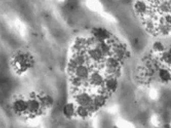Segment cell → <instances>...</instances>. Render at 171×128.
Returning a JSON list of instances; mask_svg holds the SVG:
<instances>
[{"mask_svg": "<svg viewBox=\"0 0 171 128\" xmlns=\"http://www.w3.org/2000/svg\"><path fill=\"white\" fill-rule=\"evenodd\" d=\"M27 102V112L29 114L35 115L40 112V103L37 98H29Z\"/></svg>", "mask_w": 171, "mask_h": 128, "instance_id": "1", "label": "cell"}, {"mask_svg": "<svg viewBox=\"0 0 171 128\" xmlns=\"http://www.w3.org/2000/svg\"><path fill=\"white\" fill-rule=\"evenodd\" d=\"M12 108L14 112L19 114H23L27 112V102L26 100L18 98L15 100L12 103Z\"/></svg>", "mask_w": 171, "mask_h": 128, "instance_id": "2", "label": "cell"}, {"mask_svg": "<svg viewBox=\"0 0 171 128\" xmlns=\"http://www.w3.org/2000/svg\"><path fill=\"white\" fill-rule=\"evenodd\" d=\"M38 100L40 103L41 107L44 109L52 107L54 103V100L52 97L46 94L40 96Z\"/></svg>", "mask_w": 171, "mask_h": 128, "instance_id": "3", "label": "cell"}, {"mask_svg": "<svg viewBox=\"0 0 171 128\" xmlns=\"http://www.w3.org/2000/svg\"><path fill=\"white\" fill-rule=\"evenodd\" d=\"M93 33L94 37L99 41L106 40L111 36L107 30L102 28L94 29Z\"/></svg>", "mask_w": 171, "mask_h": 128, "instance_id": "4", "label": "cell"}, {"mask_svg": "<svg viewBox=\"0 0 171 128\" xmlns=\"http://www.w3.org/2000/svg\"><path fill=\"white\" fill-rule=\"evenodd\" d=\"M77 101L79 104H81V106L86 107L90 104L92 100L88 95L86 94H82L78 96Z\"/></svg>", "mask_w": 171, "mask_h": 128, "instance_id": "5", "label": "cell"}, {"mask_svg": "<svg viewBox=\"0 0 171 128\" xmlns=\"http://www.w3.org/2000/svg\"><path fill=\"white\" fill-rule=\"evenodd\" d=\"M75 73L79 78H84L88 75V69L83 65H80L76 67Z\"/></svg>", "mask_w": 171, "mask_h": 128, "instance_id": "6", "label": "cell"}, {"mask_svg": "<svg viewBox=\"0 0 171 128\" xmlns=\"http://www.w3.org/2000/svg\"><path fill=\"white\" fill-rule=\"evenodd\" d=\"M136 12L140 14H145L147 12V6L143 1H138L135 5Z\"/></svg>", "mask_w": 171, "mask_h": 128, "instance_id": "7", "label": "cell"}, {"mask_svg": "<svg viewBox=\"0 0 171 128\" xmlns=\"http://www.w3.org/2000/svg\"><path fill=\"white\" fill-rule=\"evenodd\" d=\"M63 112L64 115L66 117H71L73 116L75 113L74 104L71 103H66L63 107Z\"/></svg>", "mask_w": 171, "mask_h": 128, "instance_id": "8", "label": "cell"}, {"mask_svg": "<svg viewBox=\"0 0 171 128\" xmlns=\"http://www.w3.org/2000/svg\"><path fill=\"white\" fill-rule=\"evenodd\" d=\"M89 55L93 60H98L101 58L102 56V52L97 48H93L89 51Z\"/></svg>", "mask_w": 171, "mask_h": 128, "instance_id": "9", "label": "cell"}, {"mask_svg": "<svg viewBox=\"0 0 171 128\" xmlns=\"http://www.w3.org/2000/svg\"><path fill=\"white\" fill-rule=\"evenodd\" d=\"M90 81L93 84L96 85H100L102 83L103 78L102 76H101L99 74L95 73L91 75Z\"/></svg>", "mask_w": 171, "mask_h": 128, "instance_id": "10", "label": "cell"}, {"mask_svg": "<svg viewBox=\"0 0 171 128\" xmlns=\"http://www.w3.org/2000/svg\"><path fill=\"white\" fill-rule=\"evenodd\" d=\"M117 81L114 78L109 79L107 80L106 83V85L107 89L111 91H115L117 87Z\"/></svg>", "mask_w": 171, "mask_h": 128, "instance_id": "11", "label": "cell"}, {"mask_svg": "<svg viewBox=\"0 0 171 128\" xmlns=\"http://www.w3.org/2000/svg\"><path fill=\"white\" fill-rule=\"evenodd\" d=\"M107 64L109 69H114L118 67L119 63L116 58L110 57L107 59Z\"/></svg>", "mask_w": 171, "mask_h": 128, "instance_id": "12", "label": "cell"}, {"mask_svg": "<svg viewBox=\"0 0 171 128\" xmlns=\"http://www.w3.org/2000/svg\"><path fill=\"white\" fill-rule=\"evenodd\" d=\"M159 76L162 80L168 81L170 79V74L165 69H162L159 71Z\"/></svg>", "mask_w": 171, "mask_h": 128, "instance_id": "13", "label": "cell"}, {"mask_svg": "<svg viewBox=\"0 0 171 128\" xmlns=\"http://www.w3.org/2000/svg\"><path fill=\"white\" fill-rule=\"evenodd\" d=\"M105 97L101 96V95L97 96L95 98V100H94L95 104L97 106H99V107H101L103 106V104H105Z\"/></svg>", "mask_w": 171, "mask_h": 128, "instance_id": "14", "label": "cell"}, {"mask_svg": "<svg viewBox=\"0 0 171 128\" xmlns=\"http://www.w3.org/2000/svg\"><path fill=\"white\" fill-rule=\"evenodd\" d=\"M74 61L75 65H78L79 66L82 65L84 62V58L82 55H77L76 57L74 58Z\"/></svg>", "mask_w": 171, "mask_h": 128, "instance_id": "15", "label": "cell"}, {"mask_svg": "<svg viewBox=\"0 0 171 128\" xmlns=\"http://www.w3.org/2000/svg\"><path fill=\"white\" fill-rule=\"evenodd\" d=\"M77 112L78 113L79 115H80L82 117H86L88 115V110L85 107H83V106H81L79 108Z\"/></svg>", "mask_w": 171, "mask_h": 128, "instance_id": "16", "label": "cell"}, {"mask_svg": "<svg viewBox=\"0 0 171 128\" xmlns=\"http://www.w3.org/2000/svg\"><path fill=\"white\" fill-rule=\"evenodd\" d=\"M154 50L156 52H162L164 50V47L162 43L156 42L153 45Z\"/></svg>", "mask_w": 171, "mask_h": 128, "instance_id": "17", "label": "cell"}]
</instances>
